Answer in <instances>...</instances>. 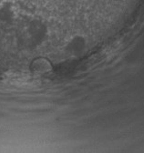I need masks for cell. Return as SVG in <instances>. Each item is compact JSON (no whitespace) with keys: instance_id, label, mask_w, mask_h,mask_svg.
Returning <instances> with one entry per match:
<instances>
[{"instance_id":"cell-4","label":"cell","mask_w":144,"mask_h":153,"mask_svg":"<svg viewBox=\"0 0 144 153\" xmlns=\"http://www.w3.org/2000/svg\"><path fill=\"white\" fill-rule=\"evenodd\" d=\"M15 17V11L13 5L8 1H2L0 3V21L4 23H10Z\"/></svg>"},{"instance_id":"cell-3","label":"cell","mask_w":144,"mask_h":153,"mask_svg":"<svg viewBox=\"0 0 144 153\" xmlns=\"http://www.w3.org/2000/svg\"><path fill=\"white\" fill-rule=\"evenodd\" d=\"M30 71L36 75H43L52 69L50 61L45 57H37L30 64Z\"/></svg>"},{"instance_id":"cell-2","label":"cell","mask_w":144,"mask_h":153,"mask_svg":"<svg viewBox=\"0 0 144 153\" xmlns=\"http://www.w3.org/2000/svg\"><path fill=\"white\" fill-rule=\"evenodd\" d=\"M87 40L83 36L77 35L74 36L68 42L66 46V51L71 56H80L86 49Z\"/></svg>"},{"instance_id":"cell-1","label":"cell","mask_w":144,"mask_h":153,"mask_svg":"<svg viewBox=\"0 0 144 153\" xmlns=\"http://www.w3.org/2000/svg\"><path fill=\"white\" fill-rule=\"evenodd\" d=\"M27 33L32 44L35 46H39L47 39L48 27L43 21L39 19H34L28 25Z\"/></svg>"}]
</instances>
